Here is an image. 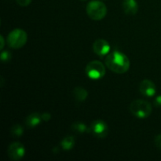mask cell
<instances>
[{
    "mask_svg": "<svg viewBox=\"0 0 161 161\" xmlns=\"http://www.w3.org/2000/svg\"><path fill=\"white\" fill-rule=\"evenodd\" d=\"M139 91L145 97H153L156 94L157 87L153 81L149 80H144L140 83Z\"/></svg>",
    "mask_w": 161,
    "mask_h": 161,
    "instance_id": "9",
    "label": "cell"
},
{
    "mask_svg": "<svg viewBox=\"0 0 161 161\" xmlns=\"http://www.w3.org/2000/svg\"><path fill=\"white\" fill-rule=\"evenodd\" d=\"M72 130L78 133H86V132H91L90 128L87 126L82 122H75L72 125Z\"/></svg>",
    "mask_w": 161,
    "mask_h": 161,
    "instance_id": "14",
    "label": "cell"
},
{
    "mask_svg": "<svg viewBox=\"0 0 161 161\" xmlns=\"http://www.w3.org/2000/svg\"><path fill=\"white\" fill-rule=\"evenodd\" d=\"M75 144V140L73 136H66L61 142V146L64 150L69 151L74 148Z\"/></svg>",
    "mask_w": 161,
    "mask_h": 161,
    "instance_id": "13",
    "label": "cell"
},
{
    "mask_svg": "<svg viewBox=\"0 0 161 161\" xmlns=\"http://www.w3.org/2000/svg\"><path fill=\"white\" fill-rule=\"evenodd\" d=\"M41 117H42V120L47 122V121H49L50 119H51V115L48 113H44L43 114L41 115Z\"/></svg>",
    "mask_w": 161,
    "mask_h": 161,
    "instance_id": "18",
    "label": "cell"
},
{
    "mask_svg": "<svg viewBox=\"0 0 161 161\" xmlns=\"http://www.w3.org/2000/svg\"><path fill=\"white\" fill-rule=\"evenodd\" d=\"M86 14L89 17L94 20H101L107 14V7L105 4L98 0L90 2L86 8Z\"/></svg>",
    "mask_w": 161,
    "mask_h": 161,
    "instance_id": "3",
    "label": "cell"
},
{
    "mask_svg": "<svg viewBox=\"0 0 161 161\" xmlns=\"http://www.w3.org/2000/svg\"><path fill=\"white\" fill-rule=\"evenodd\" d=\"M90 130L95 137L98 138H104L108 135V127L105 121L102 119H97L91 123Z\"/></svg>",
    "mask_w": 161,
    "mask_h": 161,
    "instance_id": "6",
    "label": "cell"
},
{
    "mask_svg": "<svg viewBox=\"0 0 161 161\" xmlns=\"http://www.w3.org/2000/svg\"><path fill=\"white\" fill-rule=\"evenodd\" d=\"M105 67L101 61H92L86 67V75L91 80H100L105 75Z\"/></svg>",
    "mask_w": 161,
    "mask_h": 161,
    "instance_id": "5",
    "label": "cell"
},
{
    "mask_svg": "<svg viewBox=\"0 0 161 161\" xmlns=\"http://www.w3.org/2000/svg\"><path fill=\"white\" fill-rule=\"evenodd\" d=\"M93 50L98 56L104 57L109 53L110 45L105 39H98L93 44Z\"/></svg>",
    "mask_w": 161,
    "mask_h": 161,
    "instance_id": "8",
    "label": "cell"
},
{
    "mask_svg": "<svg viewBox=\"0 0 161 161\" xmlns=\"http://www.w3.org/2000/svg\"><path fill=\"white\" fill-rule=\"evenodd\" d=\"M28 36L26 31L21 28H16L9 32L7 37V43L13 49H20L26 44Z\"/></svg>",
    "mask_w": 161,
    "mask_h": 161,
    "instance_id": "4",
    "label": "cell"
},
{
    "mask_svg": "<svg viewBox=\"0 0 161 161\" xmlns=\"http://www.w3.org/2000/svg\"><path fill=\"white\" fill-rule=\"evenodd\" d=\"M0 58H1V60L3 62H8L9 61H10L11 58H12V55H11V53L8 50H4L1 53V55H0Z\"/></svg>",
    "mask_w": 161,
    "mask_h": 161,
    "instance_id": "16",
    "label": "cell"
},
{
    "mask_svg": "<svg viewBox=\"0 0 161 161\" xmlns=\"http://www.w3.org/2000/svg\"><path fill=\"white\" fill-rule=\"evenodd\" d=\"M72 95L77 102H83L87 97L88 92L84 88L77 86V87L74 88L73 91H72Z\"/></svg>",
    "mask_w": 161,
    "mask_h": 161,
    "instance_id": "12",
    "label": "cell"
},
{
    "mask_svg": "<svg viewBox=\"0 0 161 161\" xmlns=\"http://www.w3.org/2000/svg\"><path fill=\"white\" fill-rule=\"evenodd\" d=\"M42 120V117H41V115L39 113H33L27 116V118L25 119V124L28 127L32 128V127L39 125Z\"/></svg>",
    "mask_w": 161,
    "mask_h": 161,
    "instance_id": "11",
    "label": "cell"
},
{
    "mask_svg": "<svg viewBox=\"0 0 161 161\" xmlns=\"http://www.w3.org/2000/svg\"><path fill=\"white\" fill-rule=\"evenodd\" d=\"M123 9L125 14L129 15H135L138 10V5L136 0H124Z\"/></svg>",
    "mask_w": 161,
    "mask_h": 161,
    "instance_id": "10",
    "label": "cell"
},
{
    "mask_svg": "<svg viewBox=\"0 0 161 161\" xmlns=\"http://www.w3.org/2000/svg\"><path fill=\"white\" fill-rule=\"evenodd\" d=\"M0 39H1V47H0V49L1 50H3V47H4V44H5V40H4V38H3V36H0Z\"/></svg>",
    "mask_w": 161,
    "mask_h": 161,
    "instance_id": "21",
    "label": "cell"
},
{
    "mask_svg": "<svg viewBox=\"0 0 161 161\" xmlns=\"http://www.w3.org/2000/svg\"><path fill=\"white\" fill-rule=\"evenodd\" d=\"M155 144L157 148L161 149V135H158L155 138Z\"/></svg>",
    "mask_w": 161,
    "mask_h": 161,
    "instance_id": "19",
    "label": "cell"
},
{
    "mask_svg": "<svg viewBox=\"0 0 161 161\" xmlns=\"http://www.w3.org/2000/svg\"><path fill=\"white\" fill-rule=\"evenodd\" d=\"M154 104H155L158 107H161V95L157 96V97L154 100Z\"/></svg>",
    "mask_w": 161,
    "mask_h": 161,
    "instance_id": "20",
    "label": "cell"
},
{
    "mask_svg": "<svg viewBox=\"0 0 161 161\" xmlns=\"http://www.w3.org/2000/svg\"><path fill=\"white\" fill-rule=\"evenodd\" d=\"M105 64L107 68L117 74H124L130 69V60L122 52L118 50L108 53L105 58Z\"/></svg>",
    "mask_w": 161,
    "mask_h": 161,
    "instance_id": "1",
    "label": "cell"
},
{
    "mask_svg": "<svg viewBox=\"0 0 161 161\" xmlns=\"http://www.w3.org/2000/svg\"><path fill=\"white\" fill-rule=\"evenodd\" d=\"M152 105L145 100H135L130 105V111L132 114L139 119L148 118L152 113Z\"/></svg>",
    "mask_w": 161,
    "mask_h": 161,
    "instance_id": "2",
    "label": "cell"
},
{
    "mask_svg": "<svg viewBox=\"0 0 161 161\" xmlns=\"http://www.w3.org/2000/svg\"><path fill=\"white\" fill-rule=\"evenodd\" d=\"M82 1H86V0H82Z\"/></svg>",
    "mask_w": 161,
    "mask_h": 161,
    "instance_id": "22",
    "label": "cell"
},
{
    "mask_svg": "<svg viewBox=\"0 0 161 161\" xmlns=\"http://www.w3.org/2000/svg\"><path fill=\"white\" fill-rule=\"evenodd\" d=\"M16 1L20 6H28L31 3V0H16Z\"/></svg>",
    "mask_w": 161,
    "mask_h": 161,
    "instance_id": "17",
    "label": "cell"
},
{
    "mask_svg": "<svg viewBox=\"0 0 161 161\" xmlns=\"http://www.w3.org/2000/svg\"><path fill=\"white\" fill-rule=\"evenodd\" d=\"M7 153L10 160L14 161L20 160L25 156V148L23 144L18 142H16L10 144V146L8 147Z\"/></svg>",
    "mask_w": 161,
    "mask_h": 161,
    "instance_id": "7",
    "label": "cell"
},
{
    "mask_svg": "<svg viewBox=\"0 0 161 161\" xmlns=\"http://www.w3.org/2000/svg\"><path fill=\"white\" fill-rule=\"evenodd\" d=\"M10 134L12 136L15 137V138H20L24 134V129L21 127V125L18 124H16L12 126L10 129Z\"/></svg>",
    "mask_w": 161,
    "mask_h": 161,
    "instance_id": "15",
    "label": "cell"
}]
</instances>
